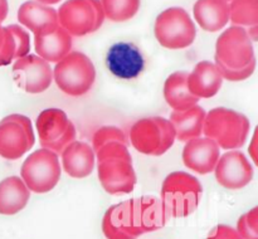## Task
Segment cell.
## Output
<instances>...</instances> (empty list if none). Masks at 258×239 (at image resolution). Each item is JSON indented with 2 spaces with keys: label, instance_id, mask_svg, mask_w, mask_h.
Wrapping results in <instances>:
<instances>
[{
  "label": "cell",
  "instance_id": "29",
  "mask_svg": "<svg viewBox=\"0 0 258 239\" xmlns=\"http://www.w3.org/2000/svg\"><path fill=\"white\" fill-rule=\"evenodd\" d=\"M15 60V40L8 27L0 23V67L10 64Z\"/></svg>",
  "mask_w": 258,
  "mask_h": 239
},
{
  "label": "cell",
  "instance_id": "19",
  "mask_svg": "<svg viewBox=\"0 0 258 239\" xmlns=\"http://www.w3.org/2000/svg\"><path fill=\"white\" fill-rule=\"evenodd\" d=\"M60 163L64 173L71 178H87L95 169L96 153L87 142L75 140L60 152Z\"/></svg>",
  "mask_w": 258,
  "mask_h": 239
},
{
  "label": "cell",
  "instance_id": "22",
  "mask_svg": "<svg viewBox=\"0 0 258 239\" xmlns=\"http://www.w3.org/2000/svg\"><path fill=\"white\" fill-rule=\"evenodd\" d=\"M193 15L203 30L219 32L229 23V3L226 0H197Z\"/></svg>",
  "mask_w": 258,
  "mask_h": 239
},
{
  "label": "cell",
  "instance_id": "6",
  "mask_svg": "<svg viewBox=\"0 0 258 239\" xmlns=\"http://www.w3.org/2000/svg\"><path fill=\"white\" fill-rule=\"evenodd\" d=\"M154 34L159 44L168 49H185L197 37V28L185 9L171 7L156 17Z\"/></svg>",
  "mask_w": 258,
  "mask_h": 239
},
{
  "label": "cell",
  "instance_id": "25",
  "mask_svg": "<svg viewBox=\"0 0 258 239\" xmlns=\"http://www.w3.org/2000/svg\"><path fill=\"white\" fill-rule=\"evenodd\" d=\"M186 79H188V72L178 70L171 73L164 83V98L173 110L181 111L198 105L199 98L191 95Z\"/></svg>",
  "mask_w": 258,
  "mask_h": 239
},
{
  "label": "cell",
  "instance_id": "38",
  "mask_svg": "<svg viewBox=\"0 0 258 239\" xmlns=\"http://www.w3.org/2000/svg\"><path fill=\"white\" fill-rule=\"evenodd\" d=\"M37 2L42 3V4H45V5H54V4H58L60 0H37Z\"/></svg>",
  "mask_w": 258,
  "mask_h": 239
},
{
  "label": "cell",
  "instance_id": "14",
  "mask_svg": "<svg viewBox=\"0 0 258 239\" xmlns=\"http://www.w3.org/2000/svg\"><path fill=\"white\" fill-rule=\"evenodd\" d=\"M108 70L121 79H134L143 73L145 58L138 45L130 42L115 43L106 54Z\"/></svg>",
  "mask_w": 258,
  "mask_h": 239
},
{
  "label": "cell",
  "instance_id": "33",
  "mask_svg": "<svg viewBox=\"0 0 258 239\" xmlns=\"http://www.w3.org/2000/svg\"><path fill=\"white\" fill-rule=\"evenodd\" d=\"M236 229L239 233V235H241L243 239H258V235H256V234L249 229V226L247 225L244 215L239 216L238 221H237Z\"/></svg>",
  "mask_w": 258,
  "mask_h": 239
},
{
  "label": "cell",
  "instance_id": "21",
  "mask_svg": "<svg viewBox=\"0 0 258 239\" xmlns=\"http://www.w3.org/2000/svg\"><path fill=\"white\" fill-rule=\"evenodd\" d=\"M17 17L18 22L34 34L59 24L57 10L50 5L42 4L37 0H28L23 3L18 9Z\"/></svg>",
  "mask_w": 258,
  "mask_h": 239
},
{
  "label": "cell",
  "instance_id": "9",
  "mask_svg": "<svg viewBox=\"0 0 258 239\" xmlns=\"http://www.w3.org/2000/svg\"><path fill=\"white\" fill-rule=\"evenodd\" d=\"M214 62L231 69H242L257 62L253 42L249 39L246 28L231 25L219 34Z\"/></svg>",
  "mask_w": 258,
  "mask_h": 239
},
{
  "label": "cell",
  "instance_id": "16",
  "mask_svg": "<svg viewBox=\"0 0 258 239\" xmlns=\"http://www.w3.org/2000/svg\"><path fill=\"white\" fill-rule=\"evenodd\" d=\"M221 157V147L209 137H196L186 141L181 158L189 170L201 175L213 173Z\"/></svg>",
  "mask_w": 258,
  "mask_h": 239
},
{
  "label": "cell",
  "instance_id": "2",
  "mask_svg": "<svg viewBox=\"0 0 258 239\" xmlns=\"http://www.w3.org/2000/svg\"><path fill=\"white\" fill-rule=\"evenodd\" d=\"M249 130L251 122L246 115L232 108L216 107L207 112L203 135L223 150H239L246 143Z\"/></svg>",
  "mask_w": 258,
  "mask_h": 239
},
{
  "label": "cell",
  "instance_id": "37",
  "mask_svg": "<svg viewBox=\"0 0 258 239\" xmlns=\"http://www.w3.org/2000/svg\"><path fill=\"white\" fill-rule=\"evenodd\" d=\"M246 32L252 42L253 43L258 42V24H254V25H252V27L246 28Z\"/></svg>",
  "mask_w": 258,
  "mask_h": 239
},
{
  "label": "cell",
  "instance_id": "7",
  "mask_svg": "<svg viewBox=\"0 0 258 239\" xmlns=\"http://www.w3.org/2000/svg\"><path fill=\"white\" fill-rule=\"evenodd\" d=\"M62 174L58 153L48 148H39L30 153L20 168V178L30 191L44 194L53 190Z\"/></svg>",
  "mask_w": 258,
  "mask_h": 239
},
{
  "label": "cell",
  "instance_id": "27",
  "mask_svg": "<svg viewBox=\"0 0 258 239\" xmlns=\"http://www.w3.org/2000/svg\"><path fill=\"white\" fill-rule=\"evenodd\" d=\"M105 17L115 23L130 20L140 10L141 0H100Z\"/></svg>",
  "mask_w": 258,
  "mask_h": 239
},
{
  "label": "cell",
  "instance_id": "1",
  "mask_svg": "<svg viewBox=\"0 0 258 239\" xmlns=\"http://www.w3.org/2000/svg\"><path fill=\"white\" fill-rule=\"evenodd\" d=\"M97 176L106 193L111 195H125L134 191L138 181L133 165V156L128 145L110 142L96 151Z\"/></svg>",
  "mask_w": 258,
  "mask_h": 239
},
{
  "label": "cell",
  "instance_id": "35",
  "mask_svg": "<svg viewBox=\"0 0 258 239\" xmlns=\"http://www.w3.org/2000/svg\"><path fill=\"white\" fill-rule=\"evenodd\" d=\"M248 153L252 163L258 168V125L256 126V128H254L253 135H252L251 141H249Z\"/></svg>",
  "mask_w": 258,
  "mask_h": 239
},
{
  "label": "cell",
  "instance_id": "4",
  "mask_svg": "<svg viewBox=\"0 0 258 239\" xmlns=\"http://www.w3.org/2000/svg\"><path fill=\"white\" fill-rule=\"evenodd\" d=\"M53 81L63 93L72 97L86 95L96 81V68L85 53L71 50L55 63Z\"/></svg>",
  "mask_w": 258,
  "mask_h": 239
},
{
  "label": "cell",
  "instance_id": "8",
  "mask_svg": "<svg viewBox=\"0 0 258 239\" xmlns=\"http://www.w3.org/2000/svg\"><path fill=\"white\" fill-rule=\"evenodd\" d=\"M58 22L72 37L95 33L105 22L100 0H67L57 10Z\"/></svg>",
  "mask_w": 258,
  "mask_h": 239
},
{
  "label": "cell",
  "instance_id": "23",
  "mask_svg": "<svg viewBox=\"0 0 258 239\" xmlns=\"http://www.w3.org/2000/svg\"><path fill=\"white\" fill-rule=\"evenodd\" d=\"M30 190L20 176H9L0 181V214L14 215L27 206Z\"/></svg>",
  "mask_w": 258,
  "mask_h": 239
},
{
  "label": "cell",
  "instance_id": "36",
  "mask_svg": "<svg viewBox=\"0 0 258 239\" xmlns=\"http://www.w3.org/2000/svg\"><path fill=\"white\" fill-rule=\"evenodd\" d=\"M9 13V3L8 0H0V23L4 22Z\"/></svg>",
  "mask_w": 258,
  "mask_h": 239
},
{
  "label": "cell",
  "instance_id": "28",
  "mask_svg": "<svg viewBox=\"0 0 258 239\" xmlns=\"http://www.w3.org/2000/svg\"><path fill=\"white\" fill-rule=\"evenodd\" d=\"M122 142L128 145L130 141L126 137L125 132L116 126H102L98 128L92 137V148L93 151H98L103 145L110 142Z\"/></svg>",
  "mask_w": 258,
  "mask_h": 239
},
{
  "label": "cell",
  "instance_id": "30",
  "mask_svg": "<svg viewBox=\"0 0 258 239\" xmlns=\"http://www.w3.org/2000/svg\"><path fill=\"white\" fill-rule=\"evenodd\" d=\"M15 40V60L25 57L30 52V37L24 27L18 24L8 25Z\"/></svg>",
  "mask_w": 258,
  "mask_h": 239
},
{
  "label": "cell",
  "instance_id": "26",
  "mask_svg": "<svg viewBox=\"0 0 258 239\" xmlns=\"http://www.w3.org/2000/svg\"><path fill=\"white\" fill-rule=\"evenodd\" d=\"M229 22L243 28L258 24V0H231Z\"/></svg>",
  "mask_w": 258,
  "mask_h": 239
},
{
  "label": "cell",
  "instance_id": "32",
  "mask_svg": "<svg viewBox=\"0 0 258 239\" xmlns=\"http://www.w3.org/2000/svg\"><path fill=\"white\" fill-rule=\"evenodd\" d=\"M207 239H243L239 233L237 231L236 228L231 225H226V224H219V225L214 226Z\"/></svg>",
  "mask_w": 258,
  "mask_h": 239
},
{
  "label": "cell",
  "instance_id": "17",
  "mask_svg": "<svg viewBox=\"0 0 258 239\" xmlns=\"http://www.w3.org/2000/svg\"><path fill=\"white\" fill-rule=\"evenodd\" d=\"M72 35L59 24L34 34V48L47 62L57 63L72 50Z\"/></svg>",
  "mask_w": 258,
  "mask_h": 239
},
{
  "label": "cell",
  "instance_id": "11",
  "mask_svg": "<svg viewBox=\"0 0 258 239\" xmlns=\"http://www.w3.org/2000/svg\"><path fill=\"white\" fill-rule=\"evenodd\" d=\"M38 137L42 147L60 153L66 146L76 140V126L60 108H47L38 115Z\"/></svg>",
  "mask_w": 258,
  "mask_h": 239
},
{
  "label": "cell",
  "instance_id": "18",
  "mask_svg": "<svg viewBox=\"0 0 258 239\" xmlns=\"http://www.w3.org/2000/svg\"><path fill=\"white\" fill-rule=\"evenodd\" d=\"M102 233L106 239H138L133 223L130 200L110 206L102 218Z\"/></svg>",
  "mask_w": 258,
  "mask_h": 239
},
{
  "label": "cell",
  "instance_id": "3",
  "mask_svg": "<svg viewBox=\"0 0 258 239\" xmlns=\"http://www.w3.org/2000/svg\"><path fill=\"white\" fill-rule=\"evenodd\" d=\"M201 181L185 171H173L161 185V201L169 218H185L197 210L201 203Z\"/></svg>",
  "mask_w": 258,
  "mask_h": 239
},
{
  "label": "cell",
  "instance_id": "34",
  "mask_svg": "<svg viewBox=\"0 0 258 239\" xmlns=\"http://www.w3.org/2000/svg\"><path fill=\"white\" fill-rule=\"evenodd\" d=\"M244 219H246L247 225L249 226L252 231H253L256 235H258V205L253 206L252 209H249L246 214H243Z\"/></svg>",
  "mask_w": 258,
  "mask_h": 239
},
{
  "label": "cell",
  "instance_id": "13",
  "mask_svg": "<svg viewBox=\"0 0 258 239\" xmlns=\"http://www.w3.org/2000/svg\"><path fill=\"white\" fill-rule=\"evenodd\" d=\"M213 173L219 185L229 190L246 188L254 176L253 165L239 150H228L221 155Z\"/></svg>",
  "mask_w": 258,
  "mask_h": 239
},
{
  "label": "cell",
  "instance_id": "5",
  "mask_svg": "<svg viewBox=\"0 0 258 239\" xmlns=\"http://www.w3.org/2000/svg\"><path fill=\"white\" fill-rule=\"evenodd\" d=\"M176 140L175 128L170 120L160 116L136 121L130 128V143L140 153L161 156L171 148Z\"/></svg>",
  "mask_w": 258,
  "mask_h": 239
},
{
  "label": "cell",
  "instance_id": "24",
  "mask_svg": "<svg viewBox=\"0 0 258 239\" xmlns=\"http://www.w3.org/2000/svg\"><path fill=\"white\" fill-rule=\"evenodd\" d=\"M206 115V110L199 105H194L186 110H174L169 120L175 128L176 138L179 141L186 142L191 138L201 137L203 135Z\"/></svg>",
  "mask_w": 258,
  "mask_h": 239
},
{
  "label": "cell",
  "instance_id": "31",
  "mask_svg": "<svg viewBox=\"0 0 258 239\" xmlns=\"http://www.w3.org/2000/svg\"><path fill=\"white\" fill-rule=\"evenodd\" d=\"M216 64L217 67H218L223 79L229 81V82H241V81L248 79V78L253 74L257 67V62L251 63V64L242 68V69H231V68L224 67V65L219 64V63H216Z\"/></svg>",
  "mask_w": 258,
  "mask_h": 239
},
{
  "label": "cell",
  "instance_id": "39",
  "mask_svg": "<svg viewBox=\"0 0 258 239\" xmlns=\"http://www.w3.org/2000/svg\"><path fill=\"white\" fill-rule=\"evenodd\" d=\"M226 2H228V3H229V2H231V0H226Z\"/></svg>",
  "mask_w": 258,
  "mask_h": 239
},
{
  "label": "cell",
  "instance_id": "12",
  "mask_svg": "<svg viewBox=\"0 0 258 239\" xmlns=\"http://www.w3.org/2000/svg\"><path fill=\"white\" fill-rule=\"evenodd\" d=\"M13 78L24 92L37 95L47 91L53 82L49 62L38 54H28L13 64Z\"/></svg>",
  "mask_w": 258,
  "mask_h": 239
},
{
  "label": "cell",
  "instance_id": "10",
  "mask_svg": "<svg viewBox=\"0 0 258 239\" xmlns=\"http://www.w3.org/2000/svg\"><path fill=\"white\" fill-rule=\"evenodd\" d=\"M32 121L20 113L8 115L0 121V156L14 161L23 157L34 146Z\"/></svg>",
  "mask_w": 258,
  "mask_h": 239
},
{
  "label": "cell",
  "instance_id": "15",
  "mask_svg": "<svg viewBox=\"0 0 258 239\" xmlns=\"http://www.w3.org/2000/svg\"><path fill=\"white\" fill-rule=\"evenodd\" d=\"M133 223L139 235L164 228L169 216L161 199L154 195H143L130 199Z\"/></svg>",
  "mask_w": 258,
  "mask_h": 239
},
{
  "label": "cell",
  "instance_id": "20",
  "mask_svg": "<svg viewBox=\"0 0 258 239\" xmlns=\"http://www.w3.org/2000/svg\"><path fill=\"white\" fill-rule=\"evenodd\" d=\"M223 77L214 62L202 60L188 73V88L191 95L201 98H212L221 91Z\"/></svg>",
  "mask_w": 258,
  "mask_h": 239
}]
</instances>
